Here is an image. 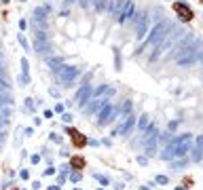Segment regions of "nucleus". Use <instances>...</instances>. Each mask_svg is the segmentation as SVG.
I'll return each mask as SVG.
<instances>
[{
    "label": "nucleus",
    "instance_id": "3",
    "mask_svg": "<svg viewBox=\"0 0 203 190\" xmlns=\"http://www.w3.org/2000/svg\"><path fill=\"white\" fill-rule=\"evenodd\" d=\"M144 148H146V154L152 156L157 148V127L155 125H148L146 129V135H144Z\"/></svg>",
    "mask_w": 203,
    "mask_h": 190
},
{
    "label": "nucleus",
    "instance_id": "2",
    "mask_svg": "<svg viewBox=\"0 0 203 190\" xmlns=\"http://www.w3.org/2000/svg\"><path fill=\"white\" fill-rule=\"evenodd\" d=\"M165 34H167V24H159L155 30H150V36H148V40H144V45L140 47V51H138V53L146 51L148 47H157V45L163 40V36H165Z\"/></svg>",
    "mask_w": 203,
    "mask_h": 190
},
{
    "label": "nucleus",
    "instance_id": "8",
    "mask_svg": "<svg viewBox=\"0 0 203 190\" xmlns=\"http://www.w3.org/2000/svg\"><path fill=\"white\" fill-rule=\"evenodd\" d=\"M146 32H148V17H140V24H138V28H135V36L138 38H144L146 36Z\"/></svg>",
    "mask_w": 203,
    "mask_h": 190
},
{
    "label": "nucleus",
    "instance_id": "10",
    "mask_svg": "<svg viewBox=\"0 0 203 190\" xmlns=\"http://www.w3.org/2000/svg\"><path fill=\"white\" fill-rule=\"evenodd\" d=\"M131 127H133V116H129V119L125 120V125H123L119 131H121V133H129V129H131Z\"/></svg>",
    "mask_w": 203,
    "mask_h": 190
},
{
    "label": "nucleus",
    "instance_id": "12",
    "mask_svg": "<svg viewBox=\"0 0 203 190\" xmlns=\"http://www.w3.org/2000/svg\"><path fill=\"white\" fill-rule=\"evenodd\" d=\"M87 95H89V87H83V89L78 91V97H76V99H78V104H83V99L87 97Z\"/></svg>",
    "mask_w": 203,
    "mask_h": 190
},
{
    "label": "nucleus",
    "instance_id": "4",
    "mask_svg": "<svg viewBox=\"0 0 203 190\" xmlns=\"http://www.w3.org/2000/svg\"><path fill=\"white\" fill-rule=\"evenodd\" d=\"M133 11H135L133 2H131V0H125V4H123V6H121V11L117 13V19H119V21H127V19L133 15Z\"/></svg>",
    "mask_w": 203,
    "mask_h": 190
},
{
    "label": "nucleus",
    "instance_id": "16",
    "mask_svg": "<svg viewBox=\"0 0 203 190\" xmlns=\"http://www.w3.org/2000/svg\"><path fill=\"white\" fill-rule=\"evenodd\" d=\"M199 59H201V63H203V53H201V57H199Z\"/></svg>",
    "mask_w": 203,
    "mask_h": 190
},
{
    "label": "nucleus",
    "instance_id": "15",
    "mask_svg": "<svg viewBox=\"0 0 203 190\" xmlns=\"http://www.w3.org/2000/svg\"><path fill=\"white\" fill-rule=\"evenodd\" d=\"M197 146L203 150V135H199V137H197Z\"/></svg>",
    "mask_w": 203,
    "mask_h": 190
},
{
    "label": "nucleus",
    "instance_id": "7",
    "mask_svg": "<svg viewBox=\"0 0 203 190\" xmlns=\"http://www.w3.org/2000/svg\"><path fill=\"white\" fill-rule=\"evenodd\" d=\"M60 76H61V80L64 83H70L72 78L76 76V68H70V66H64L60 70Z\"/></svg>",
    "mask_w": 203,
    "mask_h": 190
},
{
    "label": "nucleus",
    "instance_id": "6",
    "mask_svg": "<svg viewBox=\"0 0 203 190\" xmlns=\"http://www.w3.org/2000/svg\"><path fill=\"white\" fill-rule=\"evenodd\" d=\"M68 135H70L72 144H74L76 148H83L85 144H87V137H85L81 131H76V129H68Z\"/></svg>",
    "mask_w": 203,
    "mask_h": 190
},
{
    "label": "nucleus",
    "instance_id": "1",
    "mask_svg": "<svg viewBox=\"0 0 203 190\" xmlns=\"http://www.w3.org/2000/svg\"><path fill=\"white\" fill-rule=\"evenodd\" d=\"M191 133H182L178 137H174L171 144L167 146V150H165V158H180V156H186V152L191 150Z\"/></svg>",
    "mask_w": 203,
    "mask_h": 190
},
{
    "label": "nucleus",
    "instance_id": "14",
    "mask_svg": "<svg viewBox=\"0 0 203 190\" xmlns=\"http://www.w3.org/2000/svg\"><path fill=\"white\" fill-rule=\"evenodd\" d=\"M140 127H142V129L148 127V116H142V119H140Z\"/></svg>",
    "mask_w": 203,
    "mask_h": 190
},
{
    "label": "nucleus",
    "instance_id": "9",
    "mask_svg": "<svg viewBox=\"0 0 203 190\" xmlns=\"http://www.w3.org/2000/svg\"><path fill=\"white\" fill-rule=\"evenodd\" d=\"M70 165L74 167V169H85V158H83V156H72Z\"/></svg>",
    "mask_w": 203,
    "mask_h": 190
},
{
    "label": "nucleus",
    "instance_id": "11",
    "mask_svg": "<svg viewBox=\"0 0 203 190\" xmlns=\"http://www.w3.org/2000/svg\"><path fill=\"white\" fill-rule=\"evenodd\" d=\"M191 152H192V161H201V158H203V150L199 148V146H197V148H192Z\"/></svg>",
    "mask_w": 203,
    "mask_h": 190
},
{
    "label": "nucleus",
    "instance_id": "5",
    "mask_svg": "<svg viewBox=\"0 0 203 190\" xmlns=\"http://www.w3.org/2000/svg\"><path fill=\"white\" fill-rule=\"evenodd\" d=\"M174 11L178 13V17L182 21H191L192 19V11L184 4V2H174Z\"/></svg>",
    "mask_w": 203,
    "mask_h": 190
},
{
    "label": "nucleus",
    "instance_id": "13",
    "mask_svg": "<svg viewBox=\"0 0 203 190\" xmlns=\"http://www.w3.org/2000/svg\"><path fill=\"white\" fill-rule=\"evenodd\" d=\"M155 182H157V184H167L169 179L165 178V175H157V179H155Z\"/></svg>",
    "mask_w": 203,
    "mask_h": 190
}]
</instances>
